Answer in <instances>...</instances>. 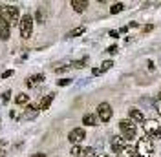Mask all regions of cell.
<instances>
[{
    "label": "cell",
    "mask_w": 161,
    "mask_h": 157,
    "mask_svg": "<svg viewBox=\"0 0 161 157\" xmlns=\"http://www.w3.org/2000/svg\"><path fill=\"white\" fill-rule=\"evenodd\" d=\"M0 17L6 20L9 26H17V24H20L19 8H15V6H4V8L0 9Z\"/></svg>",
    "instance_id": "6da1fadb"
},
{
    "label": "cell",
    "mask_w": 161,
    "mask_h": 157,
    "mask_svg": "<svg viewBox=\"0 0 161 157\" xmlns=\"http://www.w3.org/2000/svg\"><path fill=\"white\" fill-rule=\"evenodd\" d=\"M136 152L139 157H152L154 154V143H152L150 137H143L137 141V146H136Z\"/></svg>",
    "instance_id": "7a4b0ae2"
},
{
    "label": "cell",
    "mask_w": 161,
    "mask_h": 157,
    "mask_svg": "<svg viewBox=\"0 0 161 157\" xmlns=\"http://www.w3.org/2000/svg\"><path fill=\"white\" fill-rule=\"evenodd\" d=\"M119 130H121V133H123V139H125V141H130V139H134V137H136V133H137L136 122H134V121H130V119L121 121V122H119Z\"/></svg>",
    "instance_id": "3957f363"
},
{
    "label": "cell",
    "mask_w": 161,
    "mask_h": 157,
    "mask_svg": "<svg viewBox=\"0 0 161 157\" xmlns=\"http://www.w3.org/2000/svg\"><path fill=\"white\" fill-rule=\"evenodd\" d=\"M31 33H33V19H31V15H24L20 19V37L30 39Z\"/></svg>",
    "instance_id": "277c9868"
},
{
    "label": "cell",
    "mask_w": 161,
    "mask_h": 157,
    "mask_svg": "<svg viewBox=\"0 0 161 157\" xmlns=\"http://www.w3.org/2000/svg\"><path fill=\"white\" fill-rule=\"evenodd\" d=\"M145 132H147V135L150 139H159L161 137V124L158 121H145Z\"/></svg>",
    "instance_id": "5b68a950"
},
{
    "label": "cell",
    "mask_w": 161,
    "mask_h": 157,
    "mask_svg": "<svg viewBox=\"0 0 161 157\" xmlns=\"http://www.w3.org/2000/svg\"><path fill=\"white\" fill-rule=\"evenodd\" d=\"M97 115L103 122H108L112 119V106L108 102H101L99 106H97Z\"/></svg>",
    "instance_id": "8992f818"
},
{
    "label": "cell",
    "mask_w": 161,
    "mask_h": 157,
    "mask_svg": "<svg viewBox=\"0 0 161 157\" xmlns=\"http://www.w3.org/2000/svg\"><path fill=\"white\" fill-rule=\"evenodd\" d=\"M84 137H86V133H84L82 128H73L70 132V135H68V139H70L73 144H79L80 141H84Z\"/></svg>",
    "instance_id": "52a82bcc"
},
{
    "label": "cell",
    "mask_w": 161,
    "mask_h": 157,
    "mask_svg": "<svg viewBox=\"0 0 161 157\" xmlns=\"http://www.w3.org/2000/svg\"><path fill=\"white\" fill-rule=\"evenodd\" d=\"M11 35V26L6 22V20L0 17V39L2 40H8Z\"/></svg>",
    "instance_id": "ba28073f"
},
{
    "label": "cell",
    "mask_w": 161,
    "mask_h": 157,
    "mask_svg": "<svg viewBox=\"0 0 161 157\" xmlns=\"http://www.w3.org/2000/svg\"><path fill=\"white\" fill-rule=\"evenodd\" d=\"M125 143H126V141H125L123 137H114V139H112V150H114L115 154H119L121 150L126 146Z\"/></svg>",
    "instance_id": "9c48e42d"
},
{
    "label": "cell",
    "mask_w": 161,
    "mask_h": 157,
    "mask_svg": "<svg viewBox=\"0 0 161 157\" xmlns=\"http://www.w3.org/2000/svg\"><path fill=\"white\" fill-rule=\"evenodd\" d=\"M128 117H130V121H134V122H145V115L141 113L139 110L132 108L130 111H128Z\"/></svg>",
    "instance_id": "30bf717a"
},
{
    "label": "cell",
    "mask_w": 161,
    "mask_h": 157,
    "mask_svg": "<svg viewBox=\"0 0 161 157\" xmlns=\"http://www.w3.org/2000/svg\"><path fill=\"white\" fill-rule=\"evenodd\" d=\"M71 8L77 11V13H82V11L88 8V2L86 0H71Z\"/></svg>",
    "instance_id": "8fae6325"
},
{
    "label": "cell",
    "mask_w": 161,
    "mask_h": 157,
    "mask_svg": "<svg viewBox=\"0 0 161 157\" xmlns=\"http://www.w3.org/2000/svg\"><path fill=\"white\" fill-rule=\"evenodd\" d=\"M117 157H139V155H137V152L132 146H125L119 154H117Z\"/></svg>",
    "instance_id": "7c38bea8"
},
{
    "label": "cell",
    "mask_w": 161,
    "mask_h": 157,
    "mask_svg": "<svg viewBox=\"0 0 161 157\" xmlns=\"http://www.w3.org/2000/svg\"><path fill=\"white\" fill-rule=\"evenodd\" d=\"M42 80H44V75H42V73L33 75V77H30L28 80H26V86H28V88H33V86H37L39 82H42Z\"/></svg>",
    "instance_id": "4fadbf2b"
},
{
    "label": "cell",
    "mask_w": 161,
    "mask_h": 157,
    "mask_svg": "<svg viewBox=\"0 0 161 157\" xmlns=\"http://www.w3.org/2000/svg\"><path fill=\"white\" fill-rule=\"evenodd\" d=\"M53 99H55V95H53V93H50V95H46V97H44L42 100H40L39 108H40V110H48V108H50V104L53 102Z\"/></svg>",
    "instance_id": "5bb4252c"
},
{
    "label": "cell",
    "mask_w": 161,
    "mask_h": 157,
    "mask_svg": "<svg viewBox=\"0 0 161 157\" xmlns=\"http://www.w3.org/2000/svg\"><path fill=\"white\" fill-rule=\"evenodd\" d=\"M82 124H86V126H95V124H97V117H95L93 113H86V115L82 117Z\"/></svg>",
    "instance_id": "9a60e30c"
},
{
    "label": "cell",
    "mask_w": 161,
    "mask_h": 157,
    "mask_svg": "<svg viewBox=\"0 0 161 157\" xmlns=\"http://www.w3.org/2000/svg\"><path fill=\"white\" fill-rule=\"evenodd\" d=\"M37 113H39V106H28L24 111V119H33Z\"/></svg>",
    "instance_id": "2e32d148"
},
{
    "label": "cell",
    "mask_w": 161,
    "mask_h": 157,
    "mask_svg": "<svg viewBox=\"0 0 161 157\" xmlns=\"http://www.w3.org/2000/svg\"><path fill=\"white\" fill-rule=\"evenodd\" d=\"M15 100H17V104H28V100H30V95H26V93H19Z\"/></svg>",
    "instance_id": "e0dca14e"
},
{
    "label": "cell",
    "mask_w": 161,
    "mask_h": 157,
    "mask_svg": "<svg viewBox=\"0 0 161 157\" xmlns=\"http://www.w3.org/2000/svg\"><path fill=\"white\" fill-rule=\"evenodd\" d=\"M80 157H97L93 148H82V155Z\"/></svg>",
    "instance_id": "ac0fdd59"
},
{
    "label": "cell",
    "mask_w": 161,
    "mask_h": 157,
    "mask_svg": "<svg viewBox=\"0 0 161 157\" xmlns=\"http://www.w3.org/2000/svg\"><path fill=\"white\" fill-rule=\"evenodd\" d=\"M82 33H84V26L75 28L73 31H70V33H68V37H79V35H82Z\"/></svg>",
    "instance_id": "d6986e66"
},
{
    "label": "cell",
    "mask_w": 161,
    "mask_h": 157,
    "mask_svg": "<svg viewBox=\"0 0 161 157\" xmlns=\"http://www.w3.org/2000/svg\"><path fill=\"white\" fill-rule=\"evenodd\" d=\"M123 8H125V6H123L121 2H119V4H114V6L110 8V13H112V15H115V13H121V11H123Z\"/></svg>",
    "instance_id": "ffe728a7"
},
{
    "label": "cell",
    "mask_w": 161,
    "mask_h": 157,
    "mask_svg": "<svg viewBox=\"0 0 161 157\" xmlns=\"http://www.w3.org/2000/svg\"><path fill=\"white\" fill-rule=\"evenodd\" d=\"M71 155L73 157H80L82 155V148H80L79 144H75V146L71 148Z\"/></svg>",
    "instance_id": "44dd1931"
},
{
    "label": "cell",
    "mask_w": 161,
    "mask_h": 157,
    "mask_svg": "<svg viewBox=\"0 0 161 157\" xmlns=\"http://www.w3.org/2000/svg\"><path fill=\"white\" fill-rule=\"evenodd\" d=\"M44 19H46L44 9H42V8H39V11H37V20H39V22H44Z\"/></svg>",
    "instance_id": "7402d4cb"
},
{
    "label": "cell",
    "mask_w": 161,
    "mask_h": 157,
    "mask_svg": "<svg viewBox=\"0 0 161 157\" xmlns=\"http://www.w3.org/2000/svg\"><path fill=\"white\" fill-rule=\"evenodd\" d=\"M112 66H114V62H112V60H104V62H103V66H101V69H103V71H106V69H110Z\"/></svg>",
    "instance_id": "603a6c76"
},
{
    "label": "cell",
    "mask_w": 161,
    "mask_h": 157,
    "mask_svg": "<svg viewBox=\"0 0 161 157\" xmlns=\"http://www.w3.org/2000/svg\"><path fill=\"white\" fill-rule=\"evenodd\" d=\"M84 64H86V59H84V60H77V62H73L71 66H73V68H82Z\"/></svg>",
    "instance_id": "cb8c5ba5"
},
{
    "label": "cell",
    "mask_w": 161,
    "mask_h": 157,
    "mask_svg": "<svg viewBox=\"0 0 161 157\" xmlns=\"http://www.w3.org/2000/svg\"><path fill=\"white\" fill-rule=\"evenodd\" d=\"M70 82H71V78H60V80H59V86H68Z\"/></svg>",
    "instance_id": "d4e9b609"
},
{
    "label": "cell",
    "mask_w": 161,
    "mask_h": 157,
    "mask_svg": "<svg viewBox=\"0 0 161 157\" xmlns=\"http://www.w3.org/2000/svg\"><path fill=\"white\" fill-rule=\"evenodd\" d=\"M156 110L159 111V115H161V93H159V99L156 100Z\"/></svg>",
    "instance_id": "484cf974"
},
{
    "label": "cell",
    "mask_w": 161,
    "mask_h": 157,
    "mask_svg": "<svg viewBox=\"0 0 161 157\" xmlns=\"http://www.w3.org/2000/svg\"><path fill=\"white\" fill-rule=\"evenodd\" d=\"M11 75H13V69H8V71L2 73V78H8V77H11Z\"/></svg>",
    "instance_id": "4316f807"
},
{
    "label": "cell",
    "mask_w": 161,
    "mask_h": 157,
    "mask_svg": "<svg viewBox=\"0 0 161 157\" xmlns=\"http://www.w3.org/2000/svg\"><path fill=\"white\" fill-rule=\"evenodd\" d=\"M9 97H11V91L8 89V91L4 93V97H2V100H4V102H8V100H9Z\"/></svg>",
    "instance_id": "83f0119b"
},
{
    "label": "cell",
    "mask_w": 161,
    "mask_h": 157,
    "mask_svg": "<svg viewBox=\"0 0 161 157\" xmlns=\"http://www.w3.org/2000/svg\"><path fill=\"white\" fill-rule=\"evenodd\" d=\"M101 73H103V69L101 68H93L92 69V75H101Z\"/></svg>",
    "instance_id": "f1b7e54d"
},
{
    "label": "cell",
    "mask_w": 161,
    "mask_h": 157,
    "mask_svg": "<svg viewBox=\"0 0 161 157\" xmlns=\"http://www.w3.org/2000/svg\"><path fill=\"white\" fill-rule=\"evenodd\" d=\"M6 155V144H0V157Z\"/></svg>",
    "instance_id": "f546056e"
},
{
    "label": "cell",
    "mask_w": 161,
    "mask_h": 157,
    "mask_svg": "<svg viewBox=\"0 0 161 157\" xmlns=\"http://www.w3.org/2000/svg\"><path fill=\"white\" fill-rule=\"evenodd\" d=\"M108 53H112V55L117 53V46H110V48H108Z\"/></svg>",
    "instance_id": "4dcf8cb0"
},
{
    "label": "cell",
    "mask_w": 161,
    "mask_h": 157,
    "mask_svg": "<svg viewBox=\"0 0 161 157\" xmlns=\"http://www.w3.org/2000/svg\"><path fill=\"white\" fill-rule=\"evenodd\" d=\"M110 37H114V39H117V37H119V33H117V31H110Z\"/></svg>",
    "instance_id": "1f68e13d"
},
{
    "label": "cell",
    "mask_w": 161,
    "mask_h": 157,
    "mask_svg": "<svg viewBox=\"0 0 161 157\" xmlns=\"http://www.w3.org/2000/svg\"><path fill=\"white\" fill-rule=\"evenodd\" d=\"M143 31H145V33H148V31H152V26H145V28H143Z\"/></svg>",
    "instance_id": "d6a6232c"
},
{
    "label": "cell",
    "mask_w": 161,
    "mask_h": 157,
    "mask_svg": "<svg viewBox=\"0 0 161 157\" xmlns=\"http://www.w3.org/2000/svg\"><path fill=\"white\" fill-rule=\"evenodd\" d=\"M31 157H46L44 154H35V155H31Z\"/></svg>",
    "instance_id": "836d02e7"
},
{
    "label": "cell",
    "mask_w": 161,
    "mask_h": 157,
    "mask_svg": "<svg viewBox=\"0 0 161 157\" xmlns=\"http://www.w3.org/2000/svg\"><path fill=\"white\" fill-rule=\"evenodd\" d=\"M97 157H108V155H106V154H101V155H97Z\"/></svg>",
    "instance_id": "e575fe53"
}]
</instances>
